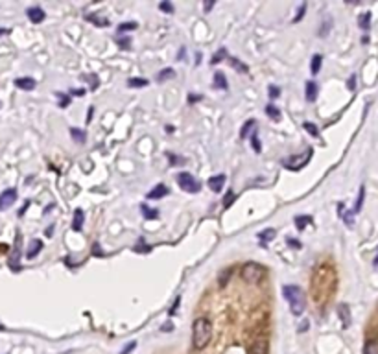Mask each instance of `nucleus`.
<instances>
[{"label":"nucleus","instance_id":"f257e3e1","mask_svg":"<svg viewBox=\"0 0 378 354\" xmlns=\"http://www.w3.org/2000/svg\"><path fill=\"white\" fill-rule=\"evenodd\" d=\"M210 338H212V323L207 317H199V319L194 321V326H192V343H194V349L203 351L209 345Z\"/></svg>","mask_w":378,"mask_h":354},{"label":"nucleus","instance_id":"f03ea898","mask_svg":"<svg viewBox=\"0 0 378 354\" xmlns=\"http://www.w3.org/2000/svg\"><path fill=\"white\" fill-rule=\"evenodd\" d=\"M282 295L288 301L294 315H301L304 312V293L297 284H286L282 288Z\"/></svg>","mask_w":378,"mask_h":354},{"label":"nucleus","instance_id":"7ed1b4c3","mask_svg":"<svg viewBox=\"0 0 378 354\" xmlns=\"http://www.w3.org/2000/svg\"><path fill=\"white\" fill-rule=\"evenodd\" d=\"M240 275H242V278H244L245 282L257 284L260 278H262V275H264V270H262V266L257 264V262H247V264L242 268Z\"/></svg>","mask_w":378,"mask_h":354},{"label":"nucleus","instance_id":"20e7f679","mask_svg":"<svg viewBox=\"0 0 378 354\" xmlns=\"http://www.w3.org/2000/svg\"><path fill=\"white\" fill-rule=\"evenodd\" d=\"M177 185L181 187V190L185 192H189V194H196L201 190V183L194 177V175L187 174V172H181V174H177Z\"/></svg>","mask_w":378,"mask_h":354},{"label":"nucleus","instance_id":"39448f33","mask_svg":"<svg viewBox=\"0 0 378 354\" xmlns=\"http://www.w3.org/2000/svg\"><path fill=\"white\" fill-rule=\"evenodd\" d=\"M312 157V150H308L306 153H301V155H294V157H290V159H284V166L288 170H301L308 159Z\"/></svg>","mask_w":378,"mask_h":354},{"label":"nucleus","instance_id":"423d86ee","mask_svg":"<svg viewBox=\"0 0 378 354\" xmlns=\"http://www.w3.org/2000/svg\"><path fill=\"white\" fill-rule=\"evenodd\" d=\"M17 201V190L15 188H7L0 194V210H6L7 207H11Z\"/></svg>","mask_w":378,"mask_h":354},{"label":"nucleus","instance_id":"0eeeda50","mask_svg":"<svg viewBox=\"0 0 378 354\" xmlns=\"http://www.w3.org/2000/svg\"><path fill=\"white\" fill-rule=\"evenodd\" d=\"M225 177L224 174H218V175H212L209 179V188L212 190V192H222V188H224L225 185Z\"/></svg>","mask_w":378,"mask_h":354},{"label":"nucleus","instance_id":"6e6552de","mask_svg":"<svg viewBox=\"0 0 378 354\" xmlns=\"http://www.w3.org/2000/svg\"><path fill=\"white\" fill-rule=\"evenodd\" d=\"M26 15H28V19L34 24H39V22H42L44 21V11H42L41 7H37V6H34V7H28V11H26Z\"/></svg>","mask_w":378,"mask_h":354},{"label":"nucleus","instance_id":"1a4fd4ad","mask_svg":"<svg viewBox=\"0 0 378 354\" xmlns=\"http://www.w3.org/2000/svg\"><path fill=\"white\" fill-rule=\"evenodd\" d=\"M15 87H19V89L22 90H34L35 79L34 78H17V79H15Z\"/></svg>","mask_w":378,"mask_h":354},{"label":"nucleus","instance_id":"9d476101","mask_svg":"<svg viewBox=\"0 0 378 354\" xmlns=\"http://www.w3.org/2000/svg\"><path fill=\"white\" fill-rule=\"evenodd\" d=\"M83 222H85V214L81 208H76L74 210V222H72V229L74 231H81L83 227Z\"/></svg>","mask_w":378,"mask_h":354},{"label":"nucleus","instance_id":"9b49d317","mask_svg":"<svg viewBox=\"0 0 378 354\" xmlns=\"http://www.w3.org/2000/svg\"><path fill=\"white\" fill-rule=\"evenodd\" d=\"M340 317H341V323H343V328H349L350 326V312H349V306L347 305H340Z\"/></svg>","mask_w":378,"mask_h":354},{"label":"nucleus","instance_id":"f8f14e48","mask_svg":"<svg viewBox=\"0 0 378 354\" xmlns=\"http://www.w3.org/2000/svg\"><path fill=\"white\" fill-rule=\"evenodd\" d=\"M304 96H306V102H315V98H317V85H315V81H308L306 83Z\"/></svg>","mask_w":378,"mask_h":354},{"label":"nucleus","instance_id":"ddd939ff","mask_svg":"<svg viewBox=\"0 0 378 354\" xmlns=\"http://www.w3.org/2000/svg\"><path fill=\"white\" fill-rule=\"evenodd\" d=\"M41 249H42V242H41V240H32V242H30V247H28V253H26V257H28V258L37 257Z\"/></svg>","mask_w":378,"mask_h":354},{"label":"nucleus","instance_id":"4468645a","mask_svg":"<svg viewBox=\"0 0 378 354\" xmlns=\"http://www.w3.org/2000/svg\"><path fill=\"white\" fill-rule=\"evenodd\" d=\"M166 194H168V188L164 187V185H157V187L148 194V197H150V199H159V197H164Z\"/></svg>","mask_w":378,"mask_h":354},{"label":"nucleus","instance_id":"2eb2a0df","mask_svg":"<svg viewBox=\"0 0 378 354\" xmlns=\"http://www.w3.org/2000/svg\"><path fill=\"white\" fill-rule=\"evenodd\" d=\"M267 353V343L264 340H257L251 349V354H266Z\"/></svg>","mask_w":378,"mask_h":354},{"label":"nucleus","instance_id":"dca6fc26","mask_svg":"<svg viewBox=\"0 0 378 354\" xmlns=\"http://www.w3.org/2000/svg\"><path fill=\"white\" fill-rule=\"evenodd\" d=\"M275 229H266V231H262V233H259V238H260V242H262V245H266L267 242H271L275 238Z\"/></svg>","mask_w":378,"mask_h":354},{"label":"nucleus","instance_id":"f3484780","mask_svg":"<svg viewBox=\"0 0 378 354\" xmlns=\"http://www.w3.org/2000/svg\"><path fill=\"white\" fill-rule=\"evenodd\" d=\"M174 76H175L174 69H162L161 72L157 74V81H159V83H162V81H168V79H172Z\"/></svg>","mask_w":378,"mask_h":354},{"label":"nucleus","instance_id":"a211bd4d","mask_svg":"<svg viewBox=\"0 0 378 354\" xmlns=\"http://www.w3.org/2000/svg\"><path fill=\"white\" fill-rule=\"evenodd\" d=\"M19 245H21V236L17 238V245H15V251H13V258L9 260V266H11L13 270H17V268H19V266H17V264H19V257H21V251H19Z\"/></svg>","mask_w":378,"mask_h":354},{"label":"nucleus","instance_id":"6ab92c4d","mask_svg":"<svg viewBox=\"0 0 378 354\" xmlns=\"http://www.w3.org/2000/svg\"><path fill=\"white\" fill-rule=\"evenodd\" d=\"M214 85H216L218 89H222V90L227 89V79H225L224 72H216V74H214Z\"/></svg>","mask_w":378,"mask_h":354},{"label":"nucleus","instance_id":"aec40b11","mask_svg":"<svg viewBox=\"0 0 378 354\" xmlns=\"http://www.w3.org/2000/svg\"><path fill=\"white\" fill-rule=\"evenodd\" d=\"M321 63H323V57L319 56V54H315L314 57H312V65H310V70H312V74H317L319 70H321Z\"/></svg>","mask_w":378,"mask_h":354},{"label":"nucleus","instance_id":"412c9836","mask_svg":"<svg viewBox=\"0 0 378 354\" xmlns=\"http://www.w3.org/2000/svg\"><path fill=\"white\" fill-rule=\"evenodd\" d=\"M140 212L144 214V218H146V220H155V218L159 216V212H157L155 208H150L148 205H142V207H140Z\"/></svg>","mask_w":378,"mask_h":354},{"label":"nucleus","instance_id":"4be33fe9","mask_svg":"<svg viewBox=\"0 0 378 354\" xmlns=\"http://www.w3.org/2000/svg\"><path fill=\"white\" fill-rule=\"evenodd\" d=\"M127 85H129L131 89L146 87V85H148V79H144V78H131V79H127Z\"/></svg>","mask_w":378,"mask_h":354},{"label":"nucleus","instance_id":"5701e85b","mask_svg":"<svg viewBox=\"0 0 378 354\" xmlns=\"http://www.w3.org/2000/svg\"><path fill=\"white\" fill-rule=\"evenodd\" d=\"M310 222H312V218H310V216H297V218H295V227H297L299 231H302Z\"/></svg>","mask_w":378,"mask_h":354},{"label":"nucleus","instance_id":"b1692460","mask_svg":"<svg viewBox=\"0 0 378 354\" xmlns=\"http://www.w3.org/2000/svg\"><path fill=\"white\" fill-rule=\"evenodd\" d=\"M364 354H378V341L375 340L367 341L364 347Z\"/></svg>","mask_w":378,"mask_h":354},{"label":"nucleus","instance_id":"393cba45","mask_svg":"<svg viewBox=\"0 0 378 354\" xmlns=\"http://www.w3.org/2000/svg\"><path fill=\"white\" fill-rule=\"evenodd\" d=\"M229 61H231V67H234V69L238 70V72H242V74H245V72H247V65H244V63L240 61V59H236V57H229Z\"/></svg>","mask_w":378,"mask_h":354},{"label":"nucleus","instance_id":"a878e982","mask_svg":"<svg viewBox=\"0 0 378 354\" xmlns=\"http://www.w3.org/2000/svg\"><path fill=\"white\" fill-rule=\"evenodd\" d=\"M266 115L269 118H273V120H279L280 118V111L275 107L273 104H269V105H266Z\"/></svg>","mask_w":378,"mask_h":354},{"label":"nucleus","instance_id":"bb28decb","mask_svg":"<svg viewBox=\"0 0 378 354\" xmlns=\"http://www.w3.org/2000/svg\"><path fill=\"white\" fill-rule=\"evenodd\" d=\"M369 21H371V13L360 15V19H358V24H360V28H362V30H369Z\"/></svg>","mask_w":378,"mask_h":354},{"label":"nucleus","instance_id":"cd10ccee","mask_svg":"<svg viewBox=\"0 0 378 354\" xmlns=\"http://www.w3.org/2000/svg\"><path fill=\"white\" fill-rule=\"evenodd\" d=\"M70 135H72V139L76 140V142H85V133L81 131V129L72 127V129H70Z\"/></svg>","mask_w":378,"mask_h":354},{"label":"nucleus","instance_id":"c85d7f7f","mask_svg":"<svg viewBox=\"0 0 378 354\" xmlns=\"http://www.w3.org/2000/svg\"><path fill=\"white\" fill-rule=\"evenodd\" d=\"M135 28H137V22H122L118 26V34H126V32H131Z\"/></svg>","mask_w":378,"mask_h":354},{"label":"nucleus","instance_id":"c756f323","mask_svg":"<svg viewBox=\"0 0 378 354\" xmlns=\"http://www.w3.org/2000/svg\"><path fill=\"white\" fill-rule=\"evenodd\" d=\"M231 275H232L231 268H229V270H225L224 273L220 275V286H222V288H225V286H227V282H229V277H231Z\"/></svg>","mask_w":378,"mask_h":354},{"label":"nucleus","instance_id":"7c9ffc66","mask_svg":"<svg viewBox=\"0 0 378 354\" xmlns=\"http://www.w3.org/2000/svg\"><path fill=\"white\" fill-rule=\"evenodd\" d=\"M253 125H255V120H249V122H247V124H245L244 127H242V133H240V137H242V139H245L247 135H251Z\"/></svg>","mask_w":378,"mask_h":354},{"label":"nucleus","instance_id":"2f4dec72","mask_svg":"<svg viewBox=\"0 0 378 354\" xmlns=\"http://www.w3.org/2000/svg\"><path fill=\"white\" fill-rule=\"evenodd\" d=\"M267 94H269L271 100H275V98L280 96V89L279 87H275V85H269V87H267Z\"/></svg>","mask_w":378,"mask_h":354},{"label":"nucleus","instance_id":"473e14b6","mask_svg":"<svg viewBox=\"0 0 378 354\" xmlns=\"http://www.w3.org/2000/svg\"><path fill=\"white\" fill-rule=\"evenodd\" d=\"M87 19L91 22H94V24H98V26H107V24H109L107 19H98V17H94V15H87Z\"/></svg>","mask_w":378,"mask_h":354},{"label":"nucleus","instance_id":"72a5a7b5","mask_svg":"<svg viewBox=\"0 0 378 354\" xmlns=\"http://www.w3.org/2000/svg\"><path fill=\"white\" fill-rule=\"evenodd\" d=\"M304 129H306V131H308L310 135H312V137H317V135H319V131H317V127H315V125L312 124V122H304Z\"/></svg>","mask_w":378,"mask_h":354},{"label":"nucleus","instance_id":"f704fd0d","mask_svg":"<svg viewBox=\"0 0 378 354\" xmlns=\"http://www.w3.org/2000/svg\"><path fill=\"white\" fill-rule=\"evenodd\" d=\"M251 144H253V150L259 153L260 152V144H259V135H257V131L251 133Z\"/></svg>","mask_w":378,"mask_h":354},{"label":"nucleus","instance_id":"c9c22d12","mask_svg":"<svg viewBox=\"0 0 378 354\" xmlns=\"http://www.w3.org/2000/svg\"><path fill=\"white\" fill-rule=\"evenodd\" d=\"M234 197H236V196H234V192H232V190H229V192L225 194V197H224V207H229V205L234 201Z\"/></svg>","mask_w":378,"mask_h":354},{"label":"nucleus","instance_id":"e433bc0d","mask_svg":"<svg viewBox=\"0 0 378 354\" xmlns=\"http://www.w3.org/2000/svg\"><path fill=\"white\" fill-rule=\"evenodd\" d=\"M159 9L166 11V13H174V6H172L170 2H162V4H159Z\"/></svg>","mask_w":378,"mask_h":354},{"label":"nucleus","instance_id":"4c0bfd02","mask_svg":"<svg viewBox=\"0 0 378 354\" xmlns=\"http://www.w3.org/2000/svg\"><path fill=\"white\" fill-rule=\"evenodd\" d=\"M364 196H365V188L362 187V190H360V197H358V201H356V207H354V210H360L362 208V201H364Z\"/></svg>","mask_w":378,"mask_h":354},{"label":"nucleus","instance_id":"58836bf2","mask_svg":"<svg viewBox=\"0 0 378 354\" xmlns=\"http://www.w3.org/2000/svg\"><path fill=\"white\" fill-rule=\"evenodd\" d=\"M224 56H225V50L222 48L220 52H218V54H214V57L210 59V63H212V65H216L218 61H222V57H224Z\"/></svg>","mask_w":378,"mask_h":354},{"label":"nucleus","instance_id":"ea45409f","mask_svg":"<svg viewBox=\"0 0 378 354\" xmlns=\"http://www.w3.org/2000/svg\"><path fill=\"white\" fill-rule=\"evenodd\" d=\"M57 98L61 100V104H59L61 107H67V105L70 104V98H69V96H65V94H61V92H57Z\"/></svg>","mask_w":378,"mask_h":354},{"label":"nucleus","instance_id":"a19ab883","mask_svg":"<svg viewBox=\"0 0 378 354\" xmlns=\"http://www.w3.org/2000/svg\"><path fill=\"white\" fill-rule=\"evenodd\" d=\"M304 11H306V4H302V6L299 7V11H297V17H295L294 21H295V22H299V21H301V19H302V15H304Z\"/></svg>","mask_w":378,"mask_h":354},{"label":"nucleus","instance_id":"79ce46f5","mask_svg":"<svg viewBox=\"0 0 378 354\" xmlns=\"http://www.w3.org/2000/svg\"><path fill=\"white\" fill-rule=\"evenodd\" d=\"M133 349H135V341H131L129 345H126V347H124V349H122V351H120V354H127V353H131Z\"/></svg>","mask_w":378,"mask_h":354},{"label":"nucleus","instance_id":"37998d69","mask_svg":"<svg viewBox=\"0 0 378 354\" xmlns=\"http://www.w3.org/2000/svg\"><path fill=\"white\" fill-rule=\"evenodd\" d=\"M120 48H124V50H127L129 48V39H120Z\"/></svg>","mask_w":378,"mask_h":354},{"label":"nucleus","instance_id":"c03bdc74","mask_svg":"<svg viewBox=\"0 0 378 354\" xmlns=\"http://www.w3.org/2000/svg\"><path fill=\"white\" fill-rule=\"evenodd\" d=\"M286 243H288V245H294V247H301V243L297 242V240H292V238H288Z\"/></svg>","mask_w":378,"mask_h":354},{"label":"nucleus","instance_id":"a18cd8bd","mask_svg":"<svg viewBox=\"0 0 378 354\" xmlns=\"http://www.w3.org/2000/svg\"><path fill=\"white\" fill-rule=\"evenodd\" d=\"M304 330H308V321H302L299 326V332H304Z\"/></svg>","mask_w":378,"mask_h":354},{"label":"nucleus","instance_id":"49530a36","mask_svg":"<svg viewBox=\"0 0 378 354\" xmlns=\"http://www.w3.org/2000/svg\"><path fill=\"white\" fill-rule=\"evenodd\" d=\"M354 81H356V78L352 76V78L349 79V89H354Z\"/></svg>","mask_w":378,"mask_h":354},{"label":"nucleus","instance_id":"de8ad7c7","mask_svg":"<svg viewBox=\"0 0 378 354\" xmlns=\"http://www.w3.org/2000/svg\"><path fill=\"white\" fill-rule=\"evenodd\" d=\"M7 32H9V30H7V28H0V35H6Z\"/></svg>","mask_w":378,"mask_h":354},{"label":"nucleus","instance_id":"09e8293b","mask_svg":"<svg viewBox=\"0 0 378 354\" xmlns=\"http://www.w3.org/2000/svg\"><path fill=\"white\" fill-rule=\"evenodd\" d=\"M196 100H199V96H190L189 98V102H196Z\"/></svg>","mask_w":378,"mask_h":354},{"label":"nucleus","instance_id":"8fccbe9b","mask_svg":"<svg viewBox=\"0 0 378 354\" xmlns=\"http://www.w3.org/2000/svg\"><path fill=\"white\" fill-rule=\"evenodd\" d=\"M373 264H375V266L378 268V253H377V257H375V260H373Z\"/></svg>","mask_w":378,"mask_h":354}]
</instances>
